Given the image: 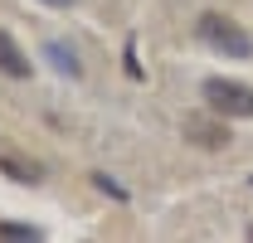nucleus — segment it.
Here are the masks:
<instances>
[{
  "instance_id": "nucleus-1",
  "label": "nucleus",
  "mask_w": 253,
  "mask_h": 243,
  "mask_svg": "<svg viewBox=\"0 0 253 243\" xmlns=\"http://www.w3.org/2000/svg\"><path fill=\"white\" fill-rule=\"evenodd\" d=\"M195 34L210 44V49H219V54H229V59H249L253 54V39L244 25H234L229 15H219V10H205L200 20H195Z\"/></svg>"
},
{
  "instance_id": "nucleus-2",
  "label": "nucleus",
  "mask_w": 253,
  "mask_h": 243,
  "mask_svg": "<svg viewBox=\"0 0 253 243\" xmlns=\"http://www.w3.org/2000/svg\"><path fill=\"white\" fill-rule=\"evenodd\" d=\"M205 102H210V112H219L224 122L229 117H253V92L244 83H234V78H210L205 83Z\"/></svg>"
},
{
  "instance_id": "nucleus-3",
  "label": "nucleus",
  "mask_w": 253,
  "mask_h": 243,
  "mask_svg": "<svg viewBox=\"0 0 253 243\" xmlns=\"http://www.w3.org/2000/svg\"><path fill=\"white\" fill-rule=\"evenodd\" d=\"M180 131H185V141H195V146H210V151H219V146H229V131H224L219 122L200 117V112H190V117L180 122Z\"/></svg>"
},
{
  "instance_id": "nucleus-4",
  "label": "nucleus",
  "mask_w": 253,
  "mask_h": 243,
  "mask_svg": "<svg viewBox=\"0 0 253 243\" xmlns=\"http://www.w3.org/2000/svg\"><path fill=\"white\" fill-rule=\"evenodd\" d=\"M0 73H5V78H30V54L5 30H0Z\"/></svg>"
},
{
  "instance_id": "nucleus-5",
  "label": "nucleus",
  "mask_w": 253,
  "mask_h": 243,
  "mask_svg": "<svg viewBox=\"0 0 253 243\" xmlns=\"http://www.w3.org/2000/svg\"><path fill=\"white\" fill-rule=\"evenodd\" d=\"M44 54H49V63L59 68L63 78H78V73H83V63H78V54H73V49H68L63 39H49V44H44Z\"/></svg>"
},
{
  "instance_id": "nucleus-6",
  "label": "nucleus",
  "mask_w": 253,
  "mask_h": 243,
  "mask_svg": "<svg viewBox=\"0 0 253 243\" xmlns=\"http://www.w3.org/2000/svg\"><path fill=\"white\" fill-rule=\"evenodd\" d=\"M0 170H5L10 180H20V185H34L39 175H44V170H39L34 161H15V156H0Z\"/></svg>"
},
{
  "instance_id": "nucleus-7",
  "label": "nucleus",
  "mask_w": 253,
  "mask_h": 243,
  "mask_svg": "<svg viewBox=\"0 0 253 243\" xmlns=\"http://www.w3.org/2000/svg\"><path fill=\"white\" fill-rule=\"evenodd\" d=\"M0 239H20V243H30V239H39V229H34V224H0Z\"/></svg>"
},
{
  "instance_id": "nucleus-8",
  "label": "nucleus",
  "mask_w": 253,
  "mask_h": 243,
  "mask_svg": "<svg viewBox=\"0 0 253 243\" xmlns=\"http://www.w3.org/2000/svg\"><path fill=\"white\" fill-rule=\"evenodd\" d=\"M93 185H97V190H107V195H117V200H126V190H122V185H117V180H107L102 170H97V175H93Z\"/></svg>"
},
{
  "instance_id": "nucleus-9",
  "label": "nucleus",
  "mask_w": 253,
  "mask_h": 243,
  "mask_svg": "<svg viewBox=\"0 0 253 243\" xmlns=\"http://www.w3.org/2000/svg\"><path fill=\"white\" fill-rule=\"evenodd\" d=\"M44 5H54V10H68V5H73V0H44Z\"/></svg>"
},
{
  "instance_id": "nucleus-10",
  "label": "nucleus",
  "mask_w": 253,
  "mask_h": 243,
  "mask_svg": "<svg viewBox=\"0 0 253 243\" xmlns=\"http://www.w3.org/2000/svg\"><path fill=\"white\" fill-rule=\"evenodd\" d=\"M249 239H253V224H249Z\"/></svg>"
}]
</instances>
